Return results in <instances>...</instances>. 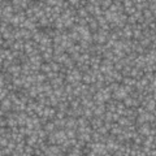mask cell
<instances>
[{
    "label": "cell",
    "instance_id": "1",
    "mask_svg": "<svg viewBox=\"0 0 156 156\" xmlns=\"http://www.w3.org/2000/svg\"><path fill=\"white\" fill-rule=\"evenodd\" d=\"M50 72H52V69H51V64L43 63V64L40 65V73H43V74H46V76H47Z\"/></svg>",
    "mask_w": 156,
    "mask_h": 156
}]
</instances>
